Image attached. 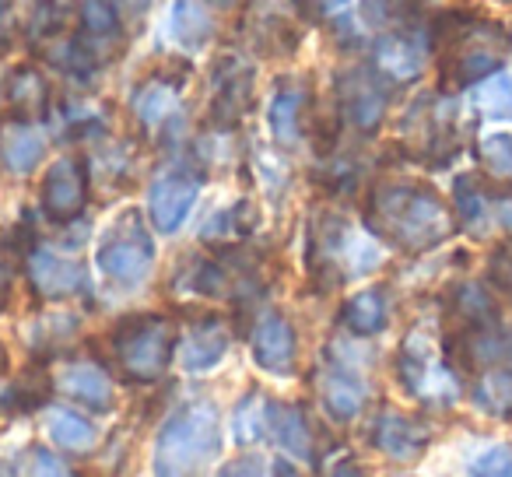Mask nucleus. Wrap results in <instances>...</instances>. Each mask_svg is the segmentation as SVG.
Masks as SVG:
<instances>
[{"instance_id":"1","label":"nucleus","mask_w":512,"mask_h":477,"mask_svg":"<svg viewBox=\"0 0 512 477\" xmlns=\"http://www.w3.org/2000/svg\"><path fill=\"white\" fill-rule=\"evenodd\" d=\"M428 43L439 53V88L460 92L502 71L512 53V32L470 8H453L432 22Z\"/></svg>"},{"instance_id":"2","label":"nucleus","mask_w":512,"mask_h":477,"mask_svg":"<svg viewBox=\"0 0 512 477\" xmlns=\"http://www.w3.org/2000/svg\"><path fill=\"white\" fill-rule=\"evenodd\" d=\"M365 225L386 243L404 253H425L446 243L453 232V211L442 204L432 186L421 183H383L369 193Z\"/></svg>"},{"instance_id":"3","label":"nucleus","mask_w":512,"mask_h":477,"mask_svg":"<svg viewBox=\"0 0 512 477\" xmlns=\"http://www.w3.org/2000/svg\"><path fill=\"white\" fill-rule=\"evenodd\" d=\"M221 446L218 411L207 400L186 404L162 425L155 439V477H186L197 463H207Z\"/></svg>"},{"instance_id":"4","label":"nucleus","mask_w":512,"mask_h":477,"mask_svg":"<svg viewBox=\"0 0 512 477\" xmlns=\"http://www.w3.org/2000/svg\"><path fill=\"white\" fill-rule=\"evenodd\" d=\"M172 344H176V330L158 313L123 316L113 327V334H109V348H113L116 365L134 383H151V379H158L169 369Z\"/></svg>"},{"instance_id":"5","label":"nucleus","mask_w":512,"mask_h":477,"mask_svg":"<svg viewBox=\"0 0 512 477\" xmlns=\"http://www.w3.org/2000/svg\"><path fill=\"white\" fill-rule=\"evenodd\" d=\"M95 260H99V271L123 288H134L148 278L151 267H155V243H151V232L144 225L141 211H123L109 225Z\"/></svg>"},{"instance_id":"6","label":"nucleus","mask_w":512,"mask_h":477,"mask_svg":"<svg viewBox=\"0 0 512 477\" xmlns=\"http://www.w3.org/2000/svg\"><path fill=\"white\" fill-rule=\"evenodd\" d=\"M397 376L404 383V390L421 404L446 407L460 400V376L449 369V362H442L435 355L432 341L425 337V330H411L400 344L397 355Z\"/></svg>"},{"instance_id":"7","label":"nucleus","mask_w":512,"mask_h":477,"mask_svg":"<svg viewBox=\"0 0 512 477\" xmlns=\"http://www.w3.org/2000/svg\"><path fill=\"white\" fill-rule=\"evenodd\" d=\"M337 102H341V116L355 123L358 130H376L390 106V88H386L383 74L369 71V67H351L337 81Z\"/></svg>"},{"instance_id":"8","label":"nucleus","mask_w":512,"mask_h":477,"mask_svg":"<svg viewBox=\"0 0 512 477\" xmlns=\"http://www.w3.org/2000/svg\"><path fill=\"white\" fill-rule=\"evenodd\" d=\"M39 197H43V211L53 221L71 225L88 204V165L81 158H57L43 176Z\"/></svg>"},{"instance_id":"9","label":"nucleus","mask_w":512,"mask_h":477,"mask_svg":"<svg viewBox=\"0 0 512 477\" xmlns=\"http://www.w3.org/2000/svg\"><path fill=\"white\" fill-rule=\"evenodd\" d=\"M200 197V179L186 169H172L162 172V176L151 183L148 190V214H151V225L158 232L172 235L183 228V221L190 218L193 204Z\"/></svg>"},{"instance_id":"10","label":"nucleus","mask_w":512,"mask_h":477,"mask_svg":"<svg viewBox=\"0 0 512 477\" xmlns=\"http://www.w3.org/2000/svg\"><path fill=\"white\" fill-rule=\"evenodd\" d=\"M253 362L271 376H292L299 365V337L281 313H264L253 327Z\"/></svg>"},{"instance_id":"11","label":"nucleus","mask_w":512,"mask_h":477,"mask_svg":"<svg viewBox=\"0 0 512 477\" xmlns=\"http://www.w3.org/2000/svg\"><path fill=\"white\" fill-rule=\"evenodd\" d=\"M123 32L120 0H81L78 4V43L95 64H106L113 57L116 39Z\"/></svg>"},{"instance_id":"12","label":"nucleus","mask_w":512,"mask_h":477,"mask_svg":"<svg viewBox=\"0 0 512 477\" xmlns=\"http://www.w3.org/2000/svg\"><path fill=\"white\" fill-rule=\"evenodd\" d=\"M253 102V71L249 64L235 57H221L214 67V102H211V120L218 127H232L242 120V113Z\"/></svg>"},{"instance_id":"13","label":"nucleus","mask_w":512,"mask_h":477,"mask_svg":"<svg viewBox=\"0 0 512 477\" xmlns=\"http://www.w3.org/2000/svg\"><path fill=\"white\" fill-rule=\"evenodd\" d=\"M29 281L43 299H71L88 292V271L71 257H60L53 250L29 253Z\"/></svg>"},{"instance_id":"14","label":"nucleus","mask_w":512,"mask_h":477,"mask_svg":"<svg viewBox=\"0 0 512 477\" xmlns=\"http://www.w3.org/2000/svg\"><path fill=\"white\" fill-rule=\"evenodd\" d=\"M46 155V137L32 120L8 116L0 123V165L15 176H29Z\"/></svg>"},{"instance_id":"15","label":"nucleus","mask_w":512,"mask_h":477,"mask_svg":"<svg viewBox=\"0 0 512 477\" xmlns=\"http://www.w3.org/2000/svg\"><path fill=\"white\" fill-rule=\"evenodd\" d=\"M372 446L390 456V460H418L428 449V428L421 421L407 418V414L383 411L376 418V425H372Z\"/></svg>"},{"instance_id":"16","label":"nucleus","mask_w":512,"mask_h":477,"mask_svg":"<svg viewBox=\"0 0 512 477\" xmlns=\"http://www.w3.org/2000/svg\"><path fill=\"white\" fill-rule=\"evenodd\" d=\"M228 351V323L221 316H200L179 344V365L186 372H207L225 358Z\"/></svg>"},{"instance_id":"17","label":"nucleus","mask_w":512,"mask_h":477,"mask_svg":"<svg viewBox=\"0 0 512 477\" xmlns=\"http://www.w3.org/2000/svg\"><path fill=\"white\" fill-rule=\"evenodd\" d=\"M53 386H60V390H64L71 400H78L81 407H88V411H99V414L109 411V407H113V400H116L113 379H109L95 362H67V365H60Z\"/></svg>"},{"instance_id":"18","label":"nucleus","mask_w":512,"mask_h":477,"mask_svg":"<svg viewBox=\"0 0 512 477\" xmlns=\"http://www.w3.org/2000/svg\"><path fill=\"white\" fill-rule=\"evenodd\" d=\"M320 397L337 421H351L365 407V383L351 365L327 362L320 369Z\"/></svg>"},{"instance_id":"19","label":"nucleus","mask_w":512,"mask_h":477,"mask_svg":"<svg viewBox=\"0 0 512 477\" xmlns=\"http://www.w3.org/2000/svg\"><path fill=\"white\" fill-rule=\"evenodd\" d=\"M425 67V46L407 32H386L376 43V71L390 81H414Z\"/></svg>"},{"instance_id":"20","label":"nucleus","mask_w":512,"mask_h":477,"mask_svg":"<svg viewBox=\"0 0 512 477\" xmlns=\"http://www.w3.org/2000/svg\"><path fill=\"white\" fill-rule=\"evenodd\" d=\"M4 95H8L11 116H22V120H36V116H43L50 109V81L32 64H18L8 74Z\"/></svg>"},{"instance_id":"21","label":"nucleus","mask_w":512,"mask_h":477,"mask_svg":"<svg viewBox=\"0 0 512 477\" xmlns=\"http://www.w3.org/2000/svg\"><path fill=\"white\" fill-rule=\"evenodd\" d=\"M309 106V92L295 81H278V92L267 109V120H271V134L278 137V144H299L302 137V116Z\"/></svg>"},{"instance_id":"22","label":"nucleus","mask_w":512,"mask_h":477,"mask_svg":"<svg viewBox=\"0 0 512 477\" xmlns=\"http://www.w3.org/2000/svg\"><path fill=\"white\" fill-rule=\"evenodd\" d=\"M386 320H390L386 288H365V292L351 295V299L341 306V313H337V323L355 337L379 334V330L386 327Z\"/></svg>"},{"instance_id":"23","label":"nucleus","mask_w":512,"mask_h":477,"mask_svg":"<svg viewBox=\"0 0 512 477\" xmlns=\"http://www.w3.org/2000/svg\"><path fill=\"white\" fill-rule=\"evenodd\" d=\"M169 32L179 46L186 50H200L211 43L214 36V18L207 11L204 0H176L169 11Z\"/></svg>"},{"instance_id":"24","label":"nucleus","mask_w":512,"mask_h":477,"mask_svg":"<svg viewBox=\"0 0 512 477\" xmlns=\"http://www.w3.org/2000/svg\"><path fill=\"white\" fill-rule=\"evenodd\" d=\"M176 102H179V81H172L169 74H155V78H148L137 88L134 113L144 127H158V123H165L176 113Z\"/></svg>"},{"instance_id":"25","label":"nucleus","mask_w":512,"mask_h":477,"mask_svg":"<svg viewBox=\"0 0 512 477\" xmlns=\"http://www.w3.org/2000/svg\"><path fill=\"white\" fill-rule=\"evenodd\" d=\"M172 285L190 295H200V299H218V295L228 292V267L214 257H190L183 260Z\"/></svg>"},{"instance_id":"26","label":"nucleus","mask_w":512,"mask_h":477,"mask_svg":"<svg viewBox=\"0 0 512 477\" xmlns=\"http://www.w3.org/2000/svg\"><path fill=\"white\" fill-rule=\"evenodd\" d=\"M453 218L460 221L467 232L481 235L488 228L491 207H488V193L481 190V179L463 172L453 183Z\"/></svg>"},{"instance_id":"27","label":"nucleus","mask_w":512,"mask_h":477,"mask_svg":"<svg viewBox=\"0 0 512 477\" xmlns=\"http://www.w3.org/2000/svg\"><path fill=\"white\" fill-rule=\"evenodd\" d=\"M302 43V32L285 15H264L253 25V50L264 57H292Z\"/></svg>"},{"instance_id":"28","label":"nucleus","mask_w":512,"mask_h":477,"mask_svg":"<svg viewBox=\"0 0 512 477\" xmlns=\"http://www.w3.org/2000/svg\"><path fill=\"white\" fill-rule=\"evenodd\" d=\"M271 414H274V407H271V400L264 397V393H246V397L235 404V414H232V435H235V442H260L264 439V432H267V425H271Z\"/></svg>"},{"instance_id":"29","label":"nucleus","mask_w":512,"mask_h":477,"mask_svg":"<svg viewBox=\"0 0 512 477\" xmlns=\"http://www.w3.org/2000/svg\"><path fill=\"white\" fill-rule=\"evenodd\" d=\"M477 407H484L495 418H512V365H495L484 372L474 393Z\"/></svg>"},{"instance_id":"30","label":"nucleus","mask_w":512,"mask_h":477,"mask_svg":"<svg viewBox=\"0 0 512 477\" xmlns=\"http://www.w3.org/2000/svg\"><path fill=\"white\" fill-rule=\"evenodd\" d=\"M274 432H278L281 449H288L299 460H313V432L306 425V414L299 407H285V411H274Z\"/></svg>"},{"instance_id":"31","label":"nucleus","mask_w":512,"mask_h":477,"mask_svg":"<svg viewBox=\"0 0 512 477\" xmlns=\"http://www.w3.org/2000/svg\"><path fill=\"white\" fill-rule=\"evenodd\" d=\"M474 106L488 120H512V74H491L474 85Z\"/></svg>"},{"instance_id":"32","label":"nucleus","mask_w":512,"mask_h":477,"mask_svg":"<svg viewBox=\"0 0 512 477\" xmlns=\"http://www.w3.org/2000/svg\"><path fill=\"white\" fill-rule=\"evenodd\" d=\"M50 439L57 442L60 449H71V453H85V449H92V442H95V428H92V421L81 418V414L57 411L50 418Z\"/></svg>"},{"instance_id":"33","label":"nucleus","mask_w":512,"mask_h":477,"mask_svg":"<svg viewBox=\"0 0 512 477\" xmlns=\"http://www.w3.org/2000/svg\"><path fill=\"white\" fill-rule=\"evenodd\" d=\"M477 162L491 179H512V134H488L477 141Z\"/></svg>"},{"instance_id":"34","label":"nucleus","mask_w":512,"mask_h":477,"mask_svg":"<svg viewBox=\"0 0 512 477\" xmlns=\"http://www.w3.org/2000/svg\"><path fill=\"white\" fill-rule=\"evenodd\" d=\"M78 330V320H74L71 313H53V316H43V320L36 323V327H29V344L32 348H57V344H64L67 337Z\"/></svg>"},{"instance_id":"35","label":"nucleus","mask_w":512,"mask_h":477,"mask_svg":"<svg viewBox=\"0 0 512 477\" xmlns=\"http://www.w3.org/2000/svg\"><path fill=\"white\" fill-rule=\"evenodd\" d=\"M467 477H512V446L498 442L470 460Z\"/></svg>"},{"instance_id":"36","label":"nucleus","mask_w":512,"mask_h":477,"mask_svg":"<svg viewBox=\"0 0 512 477\" xmlns=\"http://www.w3.org/2000/svg\"><path fill=\"white\" fill-rule=\"evenodd\" d=\"M29 477H74V474L57 453H50L46 446H32L29 449Z\"/></svg>"},{"instance_id":"37","label":"nucleus","mask_w":512,"mask_h":477,"mask_svg":"<svg viewBox=\"0 0 512 477\" xmlns=\"http://www.w3.org/2000/svg\"><path fill=\"white\" fill-rule=\"evenodd\" d=\"M488 281H491V285L502 288V292L512 295V250H509V246H498V250L491 253V260H488Z\"/></svg>"},{"instance_id":"38","label":"nucleus","mask_w":512,"mask_h":477,"mask_svg":"<svg viewBox=\"0 0 512 477\" xmlns=\"http://www.w3.org/2000/svg\"><path fill=\"white\" fill-rule=\"evenodd\" d=\"M8 292H11V271H8V264L0 260V309L8 306Z\"/></svg>"},{"instance_id":"39","label":"nucleus","mask_w":512,"mask_h":477,"mask_svg":"<svg viewBox=\"0 0 512 477\" xmlns=\"http://www.w3.org/2000/svg\"><path fill=\"white\" fill-rule=\"evenodd\" d=\"M218 477H260L253 467H246V463H235V467H225Z\"/></svg>"},{"instance_id":"40","label":"nucleus","mask_w":512,"mask_h":477,"mask_svg":"<svg viewBox=\"0 0 512 477\" xmlns=\"http://www.w3.org/2000/svg\"><path fill=\"white\" fill-rule=\"evenodd\" d=\"M4 4H0V53H8V46H11V39H8V25H4Z\"/></svg>"},{"instance_id":"41","label":"nucleus","mask_w":512,"mask_h":477,"mask_svg":"<svg viewBox=\"0 0 512 477\" xmlns=\"http://www.w3.org/2000/svg\"><path fill=\"white\" fill-rule=\"evenodd\" d=\"M204 4H214V8H232L235 0H204Z\"/></svg>"},{"instance_id":"42","label":"nucleus","mask_w":512,"mask_h":477,"mask_svg":"<svg viewBox=\"0 0 512 477\" xmlns=\"http://www.w3.org/2000/svg\"><path fill=\"white\" fill-rule=\"evenodd\" d=\"M123 4H130V8H148V0H123Z\"/></svg>"},{"instance_id":"43","label":"nucleus","mask_w":512,"mask_h":477,"mask_svg":"<svg viewBox=\"0 0 512 477\" xmlns=\"http://www.w3.org/2000/svg\"><path fill=\"white\" fill-rule=\"evenodd\" d=\"M0 477H11V467H8V463H0Z\"/></svg>"},{"instance_id":"44","label":"nucleus","mask_w":512,"mask_h":477,"mask_svg":"<svg viewBox=\"0 0 512 477\" xmlns=\"http://www.w3.org/2000/svg\"><path fill=\"white\" fill-rule=\"evenodd\" d=\"M498 4H512V0H498Z\"/></svg>"}]
</instances>
